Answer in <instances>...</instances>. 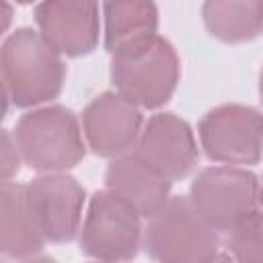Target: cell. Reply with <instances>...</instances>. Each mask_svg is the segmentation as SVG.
<instances>
[{
	"label": "cell",
	"instance_id": "cell-1",
	"mask_svg": "<svg viewBox=\"0 0 263 263\" xmlns=\"http://www.w3.org/2000/svg\"><path fill=\"white\" fill-rule=\"evenodd\" d=\"M2 86L21 107L53 99L64 80V66L45 37L33 29L14 31L2 45Z\"/></svg>",
	"mask_w": 263,
	"mask_h": 263
},
{
	"label": "cell",
	"instance_id": "cell-2",
	"mask_svg": "<svg viewBox=\"0 0 263 263\" xmlns=\"http://www.w3.org/2000/svg\"><path fill=\"white\" fill-rule=\"evenodd\" d=\"M218 232L189 197H171L148 222L144 251L158 263H203L218 255Z\"/></svg>",
	"mask_w": 263,
	"mask_h": 263
},
{
	"label": "cell",
	"instance_id": "cell-3",
	"mask_svg": "<svg viewBox=\"0 0 263 263\" xmlns=\"http://www.w3.org/2000/svg\"><path fill=\"white\" fill-rule=\"evenodd\" d=\"M14 144L23 160L37 171L70 168L84 156L76 117L64 107L27 113L14 129Z\"/></svg>",
	"mask_w": 263,
	"mask_h": 263
},
{
	"label": "cell",
	"instance_id": "cell-4",
	"mask_svg": "<svg viewBox=\"0 0 263 263\" xmlns=\"http://www.w3.org/2000/svg\"><path fill=\"white\" fill-rule=\"evenodd\" d=\"M142 240L140 214L111 189L97 191L82 226L80 251L101 261H129Z\"/></svg>",
	"mask_w": 263,
	"mask_h": 263
},
{
	"label": "cell",
	"instance_id": "cell-5",
	"mask_svg": "<svg viewBox=\"0 0 263 263\" xmlns=\"http://www.w3.org/2000/svg\"><path fill=\"white\" fill-rule=\"evenodd\" d=\"M259 197V181L253 173L230 166H214L201 171L189 193L197 214L220 234L228 232L242 218L255 212Z\"/></svg>",
	"mask_w": 263,
	"mask_h": 263
},
{
	"label": "cell",
	"instance_id": "cell-6",
	"mask_svg": "<svg viewBox=\"0 0 263 263\" xmlns=\"http://www.w3.org/2000/svg\"><path fill=\"white\" fill-rule=\"evenodd\" d=\"M111 78L127 101L158 107L168 101L177 84V55L168 41L156 37L134 55L113 58Z\"/></svg>",
	"mask_w": 263,
	"mask_h": 263
},
{
	"label": "cell",
	"instance_id": "cell-7",
	"mask_svg": "<svg viewBox=\"0 0 263 263\" xmlns=\"http://www.w3.org/2000/svg\"><path fill=\"white\" fill-rule=\"evenodd\" d=\"M201 144L212 160L228 164H255L261 156L263 117L240 105L210 111L199 125Z\"/></svg>",
	"mask_w": 263,
	"mask_h": 263
},
{
	"label": "cell",
	"instance_id": "cell-8",
	"mask_svg": "<svg viewBox=\"0 0 263 263\" xmlns=\"http://www.w3.org/2000/svg\"><path fill=\"white\" fill-rule=\"evenodd\" d=\"M31 214L43 234L53 242L72 240L78 232L84 189L66 175H47L27 187Z\"/></svg>",
	"mask_w": 263,
	"mask_h": 263
},
{
	"label": "cell",
	"instance_id": "cell-9",
	"mask_svg": "<svg viewBox=\"0 0 263 263\" xmlns=\"http://www.w3.org/2000/svg\"><path fill=\"white\" fill-rule=\"evenodd\" d=\"M134 154L168 181L185 177L197 160L189 125L171 113L154 115L148 121Z\"/></svg>",
	"mask_w": 263,
	"mask_h": 263
},
{
	"label": "cell",
	"instance_id": "cell-10",
	"mask_svg": "<svg viewBox=\"0 0 263 263\" xmlns=\"http://www.w3.org/2000/svg\"><path fill=\"white\" fill-rule=\"evenodd\" d=\"M142 115L132 101L121 95L105 92L84 111L86 138L95 154L121 156L127 152L140 132Z\"/></svg>",
	"mask_w": 263,
	"mask_h": 263
},
{
	"label": "cell",
	"instance_id": "cell-11",
	"mask_svg": "<svg viewBox=\"0 0 263 263\" xmlns=\"http://www.w3.org/2000/svg\"><path fill=\"white\" fill-rule=\"evenodd\" d=\"M45 41L68 55L95 47L99 33V6L95 2H43L35 10Z\"/></svg>",
	"mask_w": 263,
	"mask_h": 263
},
{
	"label": "cell",
	"instance_id": "cell-12",
	"mask_svg": "<svg viewBox=\"0 0 263 263\" xmlns=\"http://www.w3.org/2000/svg\"><path fill=\"white\" fill-rule=\"evenodd\" d=\"M107 187L132 203L140 216L152 218L171 197V181L142 162L134 152L115 158L105 173Z\"/></svg>",
	"mask_w": 263,
	"mask_h": 263
},
{
	"label": "cell",
	"instance_id": "cell-13",
	"mask_svg": "<svg viewBox=\"0 0 263 263\" xmlns=\"http://www.w3.org/2000/svg\"><path fill=\"white\" fill-rule=\"evenodd\" d=\"M105 12V45L113 53L134 55L156 39V6L150 2H109Z\"/></svg>",
	"mask_w": 263,
	"mask_h": 263
},
{
	"label": "cell",
	"instance_id": "cell-14",
	"mask_svg": "<svg viewBox=\"0 0 263 263\" xmlns=\"http://www.w3.org/2000/svg\"><path fill=\"white\" fill-rule=\"evenodd\" d=\"M43 234L31 214L27 187L2 185V251L8 257H25L41 251Z\"/></svg>",
	"mask_w": 263,
	"mask_h": 263
},
{
	"label": "cell",
	"instance_id": "cell-15",
	"mask_svg": "<svg viewBox=\"0 0 263 263\" xmlns=\"http://www.w3.org/2000/svg\"><path fill=\"white\" fill-rule=\"evenodd\" d=\"M201 12L210 33L224 41L253 39L263 25V2H205Z\"/></svg>",
	"mask_w": 263,
	"mask_h": 263
},
{
	"label": "cell",
	"instance_id": "cell-16",
	"mask_svg": "<svg viewBox=\"0 0 263 263\" xmlns=\"http://www.w3.org/2000/svg\"><path fill=\"white\" fill-rule=\"evenodd\" d=\"M228 251L236 263H263V214L251 212L228 230Z\"/></svg>",
	"mask_w": 263,
	"mask_h": 263
},
{
	"label": "cell",
	"instance_id": "cell-17",
	"mask_svg": "<svg viewBox=\"0 0 263 263\" xmlns=\"http://www.w3.org/2000/svg\"><path fill=\"white\" fill-rule=\"evenodd\" d=\"M10 136L8 132H4L2 136V177H4V183H10V175L14 171H18V158H10Z\"/></svg>",
	"mask_w": 263,
	"mask_h": 263
},
{
	"label": "cell",
	"instance_id": "cell-18",
	"mask_svg": "<svg viewBox=\"0 0 263 263\" xmlns=\"http://www.w3.org/2000/svg\"><path fill=\"white\" fill-rule=\"evenodd\" d=\"M10 6H8V2H4V0H0V16H2V31H6V27H8V23H10Z\"/></svg>",
	"mask_w": 263,
	"mask_h": 263
},
{
	"label": "cell",
	"instance_id": "cell-19",
	"mask_svg": "<svg viewBox=\"0 0 263 263\" xmlns=\"http://www.w3.org/2000/svg\"><path fill=\"white\" fill-rule=\"evenodd\" d=\"M203 263H236V261L230 259L228 255H214L212 259H208V261H203Z\"/></svg>",
	"mask_w": 263,
	"mask_h": 263
},
{
	"label": "cell",
	"instance_id": "cell-20",
	"mask_svg": "<svg viewBox=\"0 0 263 263\" xmlns=\"http://www.w3.org/2000/svg\"><path fill=\"white\" fill-rule=\"evenodd\" d=\"M27 263H55L51 259H39V261H27Z\"/></svg>",
	"mask_w": 263,
	"mask_h": 263
},
{
	"label": "cell",
	"instance_id": "cell-21",
	"mask_svg": "<svg viewBox=\"0 0 263 263\" xmlns=\"http://www.w3.org/2000/svg\"><path fill=\"white\" fill-rule=\"evenodd\" d=\"M259 199H261V203H263V183L259 185Z\"/></svg>",
	"mask_w": 263,
	"mask_h": 263
},
{
	"label": "cell",
	"instance_id": "cell-22",
	"mask_svg": "<svg viewBox=\"0 0 263 263\" xmlns=\"http://www.w3.org/2000/svg\"><path fill=\"white\" fill-rule=\"evenodd\" d=\"M261 101H263V72H261Z\"/></svg>",
	"mask_w": 263,
	"mask_h": 263
},
{
	"label": "cell",
	"instance_id": "cell-23",
	"mask_svg": "<svg viewBox=\"0 0 263 263\" xmlns=\"http://www.w3.org/2000/svg\"><path fill=\"white\" fill-rule=\"evenodd\" d=\"M103 263H109V261H103Z\"/></svg>",
	"mask_w": 263,
	"mask_h": 263
}]
</instances>
